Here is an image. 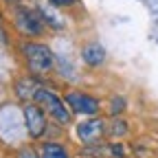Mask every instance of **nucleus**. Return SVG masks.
I'll return each instance as SVG.
<instances>
[{
  "label": "nucleus",
  "instance_id": "nucleus-10",
  "mask_svg": "<svg viewBox=\"0 0 158 158\" xmlns=\"http://www.w3.org/2000/svg\"><path fill=\"white\" fill-rule=\"evenodd\" d=\"M40 11H42V18L46 20V24H51L53 29H64V24L62 22H59V20H57V15H55V11L51 9V7H44V5H40Z\"/></svg>",
  "mask_w": 158,
  "mask_h": 158
},
{
  "label": "nucleus",
  "instance_id": "nucleus-15",
  "mask_svg": "<svg viewBox=\"0 0 158 158\" xmlns=\"http://www.w3.org/2000/svg\"><path fill=\"white\" fill-rule=\"evenodd\" d=\"M53 5H57V7H68V5H75L77 0H51Z\"/></svg>",
  "mask_w": 158,
  "mask_h": 158
},
{
  "label": "nucleus",
  "instance_id": "nucleus-7",
  "mask_svg": "<svg viewBox=\"0 0 158 158\" xmlns=\"http://www.w3.org/2000/svg\"><path fill=\"white\" fill-rule=\"evenodd\" d=\"M81 59L88 64V66H101L103 64V59H106V48L101 44H86L84 51H81Z\"/></svg>",
  "mask_w": 158,
  "mask_h": 158
},
{
  "label": "nucleus",
  "instance_id": "nucleus-14",
  "mask_svg": "<svg viewBox=\"0 0 158 158\" xmlns=\"http://www.w3.org/2000/svg\"><path fill=\"white\" fill-rule=\"evenodd\" d=\"M110 152L114 158H123V147L121 145H110Z\"/></svg>",
  "mask_w": 158,
  "mask_h": 158
},
{
  "label": "nucleus",
  "instance_id": "nucleus-4",
  "mask_svg": "<svg viewBox=\"0 0 158 158\" xmlns=\"http://www.w3.org/2000/svg\"><path fill=\"white\" fill-rule=\"evenodd\" d=\"M24 125L31 138H42V134L46 132V114L44 110L35 106V103H27L24 106Z\"/></svg>",
  "mask_w": 158,
  "mask_h": 158
},
{
  "label": "nucleus",
  "instance_id": "nucleus-2",
  "mask_svg": "<svg viewBox=\"0 0 158 158\" xmlns=\"http://www.w3.org/2000/svg\"><path fill=\"white\" fill-rule=\"evenodd\" d=\"M35 101L40 103V106H44L46 108V112H48V116H53L57 123H70V112L66 110V106H64V101L59 99L55 92H51V90H44V88H40L37 90V94H35Z\"/></svg>",
  "mask_w": 158,
  "mask_h": 158
},
{
  "label": "nucleus",
  "instance_id": "nucleus-5",
  "mask_svg": "<svg viewBox=\"0 0 158 158\" xmlns=\"http://www.w3.org/2000/svg\"><path fill=\"white\" fill-rule=\"evenodd\" d=\"M66 103L77 114H97L99 112V101L94 97L86 94V92H68L66 94Z\"/></svg>",
  "mask_w": 158,
  "mask_h": 158
},
{
  "label": "nucleus",
  "instance_id": "nucleus-6",
  "mask_svg": "<svg viewBox=\"0 0 158 158\" xmlns=\"http://www.w3.org/2000/svg\"><path fill=\"white\" fill-rule=\"evenodd\" d=\"M103 134V121L101 118H90V121H84L77 125V138L81 143H94L99 141Z\"/></svg>",
  "mask_w": 158,
  "mask_h": 158
},
{
  "label": "nucleus",
  "instance_id": "nucleus-13",
  "mask_svg": "<svg viewBox=\"0 0 158 158\" xmlns=\"http://www.w3.org/2000/svg\"><path fill=\"white\" fill-rule=\"evenodd\" d=\"M18 158H42V156H40L33 147H22L18 152Z\"/></svg>",
  "mask_w": 158,
  "mask_h": 158
},
{
  "label": "nucleus",
  "instance_id": "nucleus-9",
  "mask_svg": "<svg viewBox=\"0 0 158 158\" xmlns=\"http://www.w3.org/2000/svg\"><path fill=\"white\" fill-rule=\"evenodd\" d=\"M40 156L42 158H68V152L59 143H44L42 149H40Z\"/></svg>",
  "mask_w": 158,
  "mask_h": 158
},
{
  "label": "nucleus",
  "instance_id": "nucleus-3",
  "mask_svg": "<svg viewBox=\"0 0 158 158\" xmlns=\"http://www.w3.org/2000/svg\"><path fill=\"white\" fill-rule=\"evenodd\" d=\"M13 22H15V27L20 29V33H24V35L37 37V35H42V31H44V24H42V20H40V15H37L35 11L27 9V7H22V5L15 7Z\"/></svg>",
  "mask_w": 158,
  "mask_h": 158
},
{
  "label": "nucleus",
  "instance_id": "nucleus-1",
  "mask_svg": "<svg viewBox=\"0 0 158 158\" xmlns=\"http://www.w3.org/2000/svg\"><path fill=\"white\" fill-rule=\"evenodd\" d=\"M22 53L27 57V64L33 73H48L53 70V53L48 51V46L37 44V42H27L22 44Z\"/></svg>",
  "mask_w": 158,
  "mask_h": 158
},
{
  "label": "nucleus",
  "instance_id": "nucleus-12",
  "mask_svg": "<svg viewBox=\"0 0 158 158\" xmlns=\"http://www.w3.org/2000/svg\"><path fill=\"white\" fill-rule=\"evenodd\" d=\"M125 132H127L125 123H123V121H116V116H114V121H112V125H110V134H114V136H123Z\"/></svg>",
  "mask_w": 158,
  "mask_h": 158
},
{
  "label": "nucleus",
  "instance_id": "nucleus-8",
  "mask_svg": "<svg viewBox=\"0 0 158 158\" xmlns=\"http://www.w3.org/2000/svg\"><path fill=\"white\" fill-rule=\"evenodd\" d=\"M37 81L35 79H22V81H18V94L20 99H24V101H29V99H35L37 94Z\"/></svg>",
  "mask_w": 158,
  "mask_h": 158
},
{
  "label": "nucleus",
  "instance_id": "nucleus-11",
  "mask_svg": "<svg viewBox=\"0 0 158 158\" xmlns=\"http://www.w3.org/2000/svg\"><path fill=\"white\" fill-rule=\"evenodd\" d=\"M123 108H125V101H123V97H114L112 99V106H110V112H112V116H118L123 112Z\"/></svg>",
  "mask_w": 158,
  "mask_h": 158
}]
</instances>
